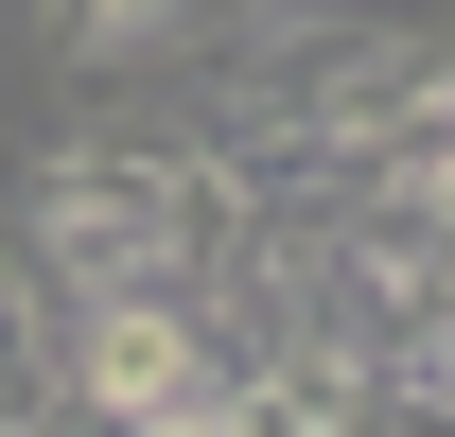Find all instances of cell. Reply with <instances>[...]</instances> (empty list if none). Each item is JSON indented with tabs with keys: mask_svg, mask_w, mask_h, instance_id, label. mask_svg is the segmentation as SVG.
Returning <instances> with one entry per match:
<instances>
[{
	"mask_svg": "<svg viewBox=\"0 0 455 437\" xmlns=\"http://www.w3.org/2000/svg\"><path fill=\"white\" fill-rule=\"evenodd\" d=\"M211 0H36V36H53V70H88V88H123V70H158L175 36H193Z\"/></svg>",
	"mask_w": 455,
	"mask_h": 437,
	"instance_id": "obj_1",
	"label": "cell"
}]
</instances>
